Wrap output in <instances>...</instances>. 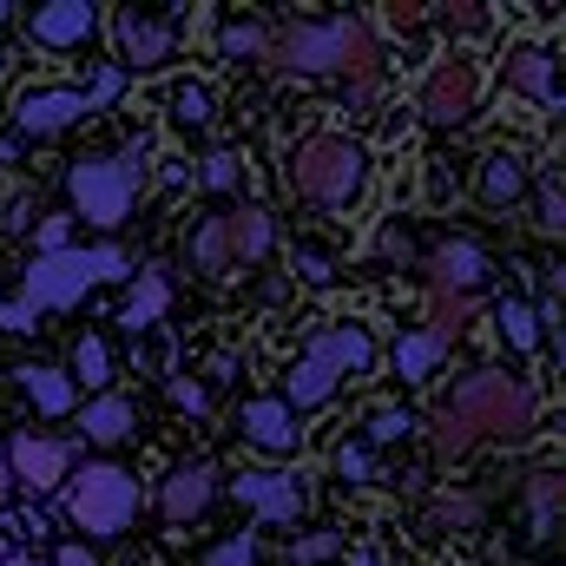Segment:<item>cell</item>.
<instances>
[{"instance_id": "6da1fadb", "label": "cell", "mask_w": 566, "mask_h": 566, "mask_svg": "<svg viewBox=\"0 0 566 566\" xmlns=\"http://www.w3.org/2000/svg\"><path fill=\"white\" fill-rule=\"evenodd\" d=\"M133 277V258L119 244H73V251H53V258H33L27 277H20V296H0V329H33L46 310H66L80 303L86 290L99 283Z\"/></svg>"}, {"instance_id": "7a4b0ae2", "label": "cell", "mask_w": 566, "mask_h": 566, "mask_svg": "<svg viewBox=\"0 0 566 566\" xmlns=\"http://www.w3.org/2000/svg\"><path fill=\"white\" fill-rule=\"evenodd\" d=\"M264 60L277 73H382V46H376V27L356 20V13H323V20H296L271 33Z\"/></svg>"}, {"instance_id": "3957f363", "label": "cell", "mask_w": 566, "mask_h": 566, "mask_svg": "<svg viewBox=\"0 0 566 566\" xmlns=\"http://www.w3.org/2000/svg\"><path fill=\"white\" fill-rule=\"evenodd\" d=\"M376 369V336H369V323H329V329H316L310 336V349L290 363V382H283V409L290 416H310V409H323L336 389H343V376H369Z\"/></svg>"}, {"instance_id": "277c9868", "label": "cell", "mask_w": 566, "mask_h": 566, "mask_svg": "<svg viewBox=\"0 0 566 566\" xmlns=\"http://www.w3.org/2000/svg\"><path fill=\"white\" fill-rule=\"evenodd\" d=\"M283 185H290L303 205H349V198L369 185V145L349 139V133H310V139L290 145Z\"/></svg>"}, {"instance_id": "5b68a950", "label": "cell", "mask_w": 566, "mask_h": 566, "mask_svg": "<svg viewBox=\"0 0 566 566\" xmlns=\"http://www.w3.org/2000/svg\"><path fill=\"white\" fill-rule=\"evenodd\" d=\"M441 416H454L474 441H481V434L527 441V434H534V416H541V402H534L527 382H514V376H501V369H481V376H461V382L441 396Z\"/></svg>"}, {"instance_id": "8992f818", "label": "cell", "mask_w": 566, "mask_h": 566, "mask_svg": "<svg viewBox=\"0 0 566 566\" xmlns=\"http://www.w3.org/2000/svg\"><path fill=\"white\" fill-rule=\"evenodd\" d=\"M145 158H151L145 139H133L119 158H73V171H66L73 211L86 224H99V231H119L133 218V198H139V185H145Z\"/></svg>"}, {"instance_id": "52a82bcc", "label": "cell", "mask_w": 566, "mask_h": 566, "mask_svg": "<svg viewBox=\"0 0 566 566\" xmlns=\"http://www.w3.org/2000/svg\"><path fill=\"white\" fill-rule=\"evenodd\" d=\"M66 514H73V527H86L99 541L126 534L139 514V474H126L113 461H86V474H73V488H66Z\"/></svg>"}, {"instance_id": "ba28073f", "label": "cell", "mask_w": 566, "mask_h": 566, "mask_svg": "<svg viewBox=\"0 0 566 566\" xmlns=\"http://www.w3.org/2000/svg\"><path fill=\"white\" fill-rule=\"evenodd\" d=\"M474 106H481V66H474V60H461V53L434 60V66H428V80H422V93H416V113H422L434 133H448V126L474 119Z\"/></svg>"}, {"instance_id": "9c48e42d", "label": "cell", "mask_w": 566, "mask_h": 566, "mask_svg": "<svg viewBox=\"0 0 566 566\" xmlns=\"http://www.w3.org/2000/svg\"><path fill=\"white\" fill-rule=\"evenodd\" d=\"M80 119H93L86 86H27V93L13 99V126H20V139H53V133L80 126Z\"/></svg>"}, {"instance_id": "30bf717a", "label": "cell", "mask_w": 566, "mask_h": 566, "mask_svg": "<svg viewBox=\"0 0 566 566\" xmlns=\"http://www.w3.org/2000/svg\"><path fill=\"white\" fill-rule=\"evenodd\" d=\"M0 454H7L13 488H33V494L60 488V481H66V468H73V441H46V434H13Z\"/></svg>"}, {"instance_id": "8fae6325", "label": "cell", "mask_w": 566, "mask_h": 566, "mask_svg": "<svg viewBox=\"0 0 566 566\" xmlns=\"http://www.w3.org/2000/svg\"><path fill=\"white\" fill-rule=\"evenodd\" d=\"M231 494L258 514V521H296L303 514V481L296 474H283V468H251V474H238L231 481Z\"/></svg>"}, {"instance_id": "7c38bea8", "label": "cell", "mask_w": 566, "mask_h": 566, "mask_svg": "<svg viewBox=\"0 0 566 566\" xmlns=\"http://www.w3.org/2000/svg\"><path fill=\"white\" fill-rule=\"evenodd\" d=\"M33 46H46V53H73V46H86L93 33H99V7H86V0H53V7H33Z\"/></svg>"}, {"instance_id": "4fadbf2b", "label": "cell", "mask_w": 566, "mask_h": 566, "mask_svg": "<svg viewBox=\"0 0 566 566\" xmlns=\"http://www.w3.org/2000/svg\"><path fill=\"white\" fill-rule=\"evenodd\" d=\"M501 86L521 93V99H534L541 113H560V73H554V53H547V46L507 53V60H501Z\"/></svg>"}, {"instance_id": "5bb4252c", "label": "cell", "mask_w": 566, "mask_h": 566, "mask_svg": "<svg viewBox=\"0 0 566 566\" xmlns=\"http://www.w3.org/2000/svg\"><path fill=\"white\" fill-rule=\"evenodd\" d=\"M211 494H218V474H211V461H178L165 481H158V514L165 521H198L205 507H211Z\"/></svg>"}, {"instance_id": "9a60e30c", "label": "cell", "mask_w": 566, "mask_h": 566, "mask_svg": "<svg viewBox=\"0 0 566 566\" xmlns=\"http://www.w3.org/2000/svg\"><path fill=\"white\" fill-rule=\"evenodd\" d=\"M488 283V251L474 238H448L428 251V290H454V296H474Z\"/></svg>"}, {"instance_id": "2e32d148", "label": "cell", "mask_w": 566, "mask_h": 566, "mask_svg": "<svg viewBox=\"0 0 566 566\" xmlns=\"http://www.w3.org/2000/svg\"><path fill=\"white\" fill-rule=\"evenodd\" d=\"M113 27H119V53H126L139 73H151V66H165V60H171V40H178V33H171V20H151V13H139V7H126Z\"/></svg>"}, {"instance_id": "e0dca14e", "label": "cell", "mask_w": 566, "mask_h": 566, "mask_svg": "<svg viewBox=\"0 0 566 566\" xmlns=\"http://www.w3.org/2000/svg\"><path fill=\"white\" fill-rule=\"evenodd\" d=\"M238 428H244V441H258L264 454H296V441H303L296 416L283 409L277 396H258V402H244V409H238Z\"/></svg>"}, {"instance_id": "ac0fdd59", "label": "cell", "mask_w": 566, "mask_h": 566, "mask_svg": "<svg viewBox=\"0 0 566 566\" xmlns=\"http://www.w3.org/2000/svg\"><path fill=\"white\" fill-rule=\"evenodd\" d=\"M527 185H534V171H527L521 151H488V158H481V178H474V198H481L488 211H507V205L527 198Z\"/></svg>"}, {"instance_id": "d6986e66", "label": "cell", "mask_w": 566, "mask_h": 566, "mask_svg": "<svg viewBox=\"0 0 566 566\" xmlns=\"http://www.w3.org/2000/svg\"><path fill=\"white\" fill-rule=\"evenodd\" d=\"M224 224H231V258H238V271H244V264H264V258H271V244H277V224H271V211L244 205V211H231Z\"/></svg>"}, {"instance_id": "ffe728a7", "label": "cell", "mask_w": 566, "mask_h": 566, "mask_svg": "<svg viewBox=\"0 0 566 566\" xmlns=\"http://www.w3.org/2000/svg\"><path fill=\"white\" fill-rule=\"evenodd\" d=\"M185 258H191V271H205V277H231V271H238V258H231V224H224V218H205V224L191 231Z\"/></svg>"}, {"instance_id": "44dd1931", "label": "cell", "mask_w": 566, "mask_h": 566, "mask_svg": "<svg viewBox=\"0 0 566 566\" xmlns=\"http://www.w3.org/2000/svg\"><path fill=\"white\" fill-rule=\"evenodd\" d=\"M86 441H99V448H113V441H126V434H139V409L126 402V396H99V402H86Z\"/></svg>"}, {"instance_id": "7402d4cb", "label": "cell", "mask_w": 566, "mask_h": 566, "mask_svg": "<svg viewBox=\"0 0 566 566\" xmlns=\"http://www.w3.org/2000/svg\"><path fill=\"white\" fill-rule=\"evenodd\" d=\"M165 113H171V126H178V133H205V126H211V113H218V99H211V86H205V80H178V86L165 93Z\"/></svg>"}, {"instance_id": "603a6c76", "label": "cell", "mask_w": 566, "mask_h": 566, "mask_svg": "<svg viewBox=\"0 0 566 566\" xmlns=\"http://www.w3.org/2000/svg\"><path fill=\"white\" fill-rule=\"evenodd\" d=\"M494 329H501V343L507 349H521V356H534L547 336H541V316H534V303H521V296H501V310H494Z\"/></svg>"}, {"instance_id": "cb8c5ba5", "label": "cell", "mask_w": 566, "mask_h": 566, "mask_svg": "<svg viewBox=\"0 0 566 566\" xmlns=\"http://www.w3.org/2000/svg\"><path fill=\"white\" fill-rule=\"evenodd\" d=\"M20 382H27V396H33L40 416H73V376L66 369L33 363V369H20Z\"/></svg>"}, {"instance_id": "d4e9b609", "label": "cell", "mask_w": 566, "mask_h": 566, "mask_svg": "<svg viewBox=\"0 0 566 566\" xmlns=\"http://www.w3.org/2000/svg\"><path fill=\"white\" fill-rule=\"evenodd\" d=\"M165 296H171V283L158 277V271H139V290H133V303L119 310V323H126L133 336H145V329L165 316Z\"/></svg>"}, {"instance_id": "484cf974", "label": "cell", "mask_w": 566, "mask_h": 566, "mask_svg": "<svg viewBox=\"0 0 566 566\" xmlns=\"http://www.w3.org/2000/svg\"><path fill=\"white\" fill-rule=\"evenodd\" d=\"M474 316V296H454V290H428V336L448 349L461 336V323Z\"/></svg>"}, {"instance_id": "4316f807", "label": "cell", "mask_w": 566, "mask_h": 566, "mask_svg": "<svg viewBox=\"0 0 566 566\" xmlns=\"http://www.w3.org/2000/svg\"><path fill=\"white\" fill-rule=\"evenodd\" d=\"M389 363H396V376H402V382H422L428 369L441 363V343H434L428 329H409V336H396V349H389Z\"/></svg>"}, {"instance_id": "83f0119b", "label": "cell", "mask_w": 566, "mask_h": 566, "mask_svg": "<svg viewBox=\"0 0 566 566\" xmlns=\"http://www.w3.org/2000/svg\"><path fill=\"white\" fill-rule=\"evenodd\" d=\"M264 46H271V33H264L258 20H224V27H218V53H224L231 66H244V60H264Z\"/></svg>"}, {"instance_id": "f1b7e54d", "label": "cell", "mask_w": 566, "mask_h": 566, "mask_svg": "<svg viewBox=\"0 0 566 566\" xmlns=\"http://www.w3.org/2000/svg\"><path fill=\"white\" fill-rule=\"evenodd\" d=\"M73 376H80L86 389H106V382H113V349H106V336H80V343H73Z\"/></svg>"}, {"instance_id": "f546056e", "label": "cell", "mask_w": 566, "mask_h": 566, "mask_svg": "<svg viewBox=\"0 0 566 566\" xmlns=\"http://www.w3.org/2000/svg\"><path fill=\"white\" fill-rule=\"evenodd\" d=\"M527 514H534V534H554V514H560V474L554 468L527 474Z\"/></svg>"}, {"instance_id": "4dcf8cb0", "label": "cell", "mask_w": 566, "mask_h": 566, "mask_svg": "<svg viewBox=\"0 0 566 566\" xmlns=\"http://www.w3.org/2000/svg\"><path fill=\"white\" fill-rule=\"evenodd\" d=\"M33 218H40V198H33V185H20V178H13V185H0V231L13 238V231H27Z\"/></svg>"}, {"instance_id": "1f68e13d", "label": "cell", "mask_w": 566, "mask_h": 566, "mask_svg": "<svg viewBox=\"0 0 566 566\" xmlns=\"http://www.w3.org/2000/svg\"><path fill=\"white\" fill-rule=\"evenodd\" d=\"M468 521H481V494H441V501H428V527H468Z\"/></svg>"}, {"instance_id": "d6a6232c", "label": "cell", "mask_w": 566, "mask_h": 566, "mask_svg": "<svg viewBox=\"0 0 566 566\" xmlns=\"http://www.w3.org/2000/svg\"><path fill=\"white\" fill-rule=\"evenodd\" d=\"M198 185H205V191H238V185H244L238 151H211V158H205V171H198Z\"/></svg>"}, {"instance_id": "836d02e7", "label": "cell", "mask_w": 566, "mask_h": 566, "mask_svg": "<svg viewBox=\"0 0 566 566\" xmlns=\"http://www.w3.org/2000/svg\"><path fill=\"white\" fill-rule=\"evenodd\" d=\"M290 271H296L303 283H329V277H336V258H329V251H316V244H296V251H290Z\"/></svg>"}, {"instance_id": "e575fe53", "label": "cell", "mask_w": 566, "mask_h": 566, "mask_svg": "<svg viewBox=\"0 0 566 566\" xmlns=\"http://www.w3.org/2000/svg\"><path fill=\"white\" fill-rule=\"evenodd\" d=\"M468 448H474V434L454 422V416H441V409H434V454H441V461H461Z\"/></svg>"}, {"instance_id": "d590c367", "label": "cell", "mask_w": 566, "mask_h": 566, "mask_svg": "<svg viewBox=\"0 0 566 566\" xmlns=\"http://www.w3.org/2000/svg\"><path fill=\"white\" fill-rule=\"evenodd\" d=\"M205 566H258V534H231V541H218Z\"/></svg>"}, {"instance_id": "8d00e7d4", "label": "cell", "mask_w": 566, "mask_h": 566, "mask_svg": "<svg viewBox=\"0 0 566 566\" xmlns=\"http://www.w3.org/2000/svg\"><path fill=\"white\" fill-rule=\"evenodd\" d=\"M409 409H376V416H369V428H363V434H369V441H376V448H389V441H402V434H409Z\"/></svg>"}, {"instance_id": "74e56055", "label": "cell", "mask_w": 566, "mask_h": 566, "mask_svg": "<svg viewBox=\"0 0 566 566\" xmlns=\"http://www.w3.org/2000/svg\"><path fill=\"white\" fill-rule=\"evenodd\" d=\"M336 547H343V541L323 527V534H303V541H290V560H296V566H323L329 554H336Z\"/></svg>"}, {"instance_id": "f35d334b", "label": "cell", "mask_w": 566, "mask_h": 566, "mask_svg": "<svg viewBox=\"0 0 566 566\" xmlns=\"http://www.w3.org/2000/svg\"><path fill=\"white\" fill-rule=\"evenodd\" d=\"M376 99H382V73H356V80L343 86V106H349V113H376Z\"/></svg>"}, {"instance_id": "ab89813d", "label": "cell", "mask_w": 566, "mask_h": 566, "mask_svg": "<svg viewBox=\"0 0 566 566\" xmlns=\"http://www.w3.org/2000/svg\"><path fill=\"white\" fill-rule=\"evenodd\" d=\"M448 33L481 40V33H494V13H488V7H454V13H448Z\"/></svg>"}, {"instance_id": "60d3db41", "label": "cell", "mask_w": 566, "mask_h": 566, "mask_svg": "<svg viewBox=\"0 0 566 566\" xmlns=\"http://www.w3.org/2000/svg\"><path fill=\"white\" fill-rule=\"evenodd\" d=\"M560 218H566L560 178H554V171H547V178H541V231H560Z\"/></svg>"}, {"instance_id": "b9f144b4", "label": "cell", "mask_w": 566, "mask_h": 566, "mask_svg": "<svg viewBox=\"0 0 566 566\" xmlns=\"http://www.w3.org/2000/svg\"><path fill=\"white\" fill-rule=\"evenodd\" d=\"M336 474H343V481H369V474H376V461H369V448H363V441H349V448L336 454Z\"/></svg>"}, {"instance_id": "7bdbcfd3", "label": "cell", "mask_w": 566, "mask_h": 566, "mask_svg": "<svg viewBox=\"0 0 566 566\" xmlns=\"http://www.w3.org/2000/svg\"><path fill=\"white\" fill-rule=\"evenodd\" d=\"M53 251H73V224L66 218H40V258H53Z\"/></svg>"}, {"instance_id": "ee69618b", "label": "cell", "mask_w": 566, "mask_h": 566, "mask_svg": "<svg viewBox=\"0 0 566 566\" xmlns=\"http://www.w3.org/2000/svg\"><path fill=\"white\" fill-rule=\"evenodd\" d=\"M171 402H178L185 416H205V402H211V396H205V382H191V376H171Z\"/></svg>"}, {"instance_id": "f6af8a7d", "label": "cell", "mask_w": 566, "mask_h": 566, "mask_svg": "<svg viewBox=\"0 0 566 566\" xmlns=\"http://www.w3.org/2000/svg\"><path fill=\"white\" fill-rule=\"evenodd\" d=\"M119 86H126V73H119V66H99V80H93V93H86V99H93V113H99V106H113V93H119Z\"/></svg>"}, {"instance_id": "bcb514c9", "label": "cell", "mask_w": 566, "mask_h": 566, "mask_svg": "<svg viewBox=\"0 0 566 566\" xmlns=\"http://www.w3.org/2000/svg\"><path fill=\"white\" fill-rule=\"evenodd\" d=\"M389 27H396V33H416V27H422V7H389Z\"/></svg>"}, {"instance_id": "7dc6e473", "label": "cell", "mask_w": 566, "mask_h": 566, "mask_svg": "<svg viewBox=\"0 0 566 566\" xmlns=\"http://www.w3.org/2000/svg\"><path fill=\"white\" fill-rule=\"evenodd\" d=\"M53 566H99V560H93V554L73 541V547H60V554H53Z\"/></svg>"}, {"instance_id": "c3c4849f", "label": "cell", "mask_w": 566, "mask_h": 566, "mask_svg": "<svg viewBox=\"0 0 566 566\" xmlns=\"http://www.w3.org/2000/svg\"><path fill=\"white\" fill-rule=\"evenodd\" d=\"M0 566H46V560H33V554H7Z\"/></svg>"}, {"instance_id": "681fc988", "label": "cell", "mask_w": 566, "mask_h": 566, "mask_svg": "<svg viewBox=\"0 0 566 566\" xmlns=\"http://www.w3.org/2000/svg\"><path fill=\"white\" fill-rule=\"evenodd\" d=\"M7 488H13V474H7V454H0V494H7Z\"/></svg>"}, {"instance_id": "f907efd6", "label": "cell", "mask_w": 566, "mask_h": 566, "mask_svg": "<svg viewBox=\"0 0 566 566\" xmlns=\"http://www.w3.org/2000/svg\"><path fill=\"white\" fill-rule=\"evenodd\" d=\"M356 566H389V560H382V554H363V560H356Z\"/></svg>"}, {"instance_id": "816d5d0a", "label": "cell", "mask_w": 566, "mask_h": 566, "mask_svg": "<svg viewBox=\"0 0 566 566\" xmlns=\"http://www.w3.org/2000/svg\"><path fill=\"white\" fill-rule=\"evenodd\" d=\"M7 20H13V7H7V0H0V27H7Z\"/></svg>"}, {"instance_id": "f5cc1de1", "label": "cell", "mask_w": 566, "mask_h": 566, "mask_svg": "<svg viewBox=\"0 0 566 566\" xmlns=\"http://www.w3.org/2000/svg\"><path fill=\"white\" fill-rule=\"evenodd\" d=\"M0 560H7V541H0Z\"/></svg>"}, {"instance_id": "db71d44e", "label": "cell", "mask_w": 566, "mask_h": 566, "mask_svg": "<svg viewBox=\"0 0 566 566\" xmlns=\"http://www.w3.org/2000/svg\"><path fill=\"white\" fill-rule=\"evenodd\" d=\"M0 66H7V53H0Z\"/></svg>"}]
</instances>
